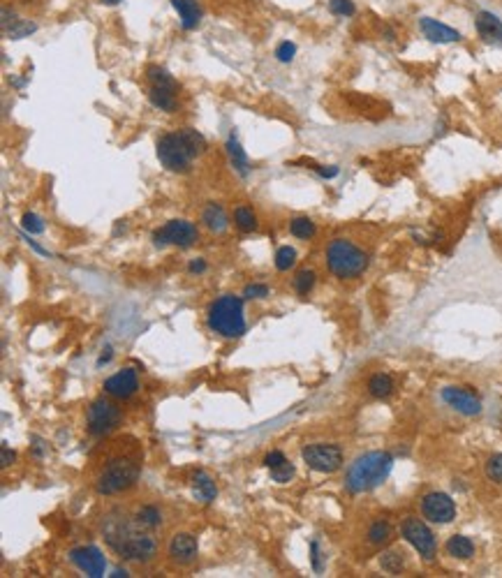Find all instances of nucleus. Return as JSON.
Instances as JSON below:
<instances>
[{"label": "nucleus", "mask_w": 502, "mask_h": 578, "mask_svg": "<svg viewBox=\"0 0 502 578\" xmlns=\"http://www.w3.org/2000/svg\"><path fill=\"white\" fill-rule=\"evenodd\" d=\"M157 160L167 169L174 174H186L190 171L192 162L199 155L206 153V139L195 128H181L164 132L155 144Z\"/></svg>", "instance_id": "f03ea898"}, {"label": "nucleus", "mask_w": 502, "mask_h": 578, "mask_svg": "<svg viewBox=\"0 0 502 578\" xmlns=\"http://www.w3.org/2000/svg\"><path fill=\"white\" fill-rule=\"evenodd\" d=\"M394 456L389 451H368L359 456L345 472V488L352 495L368 493L377 486H382L386 477L391 475Z\"/></svg>", "instance_id": "7ed1b4c3"}, {"label": "nucleus", "mask_w": 502, "mask_h": 578, "mask_svg": "<svg viewBox=\"0 0 502 578\" xmlns=\"http://www.w3.org/2000/svg\"><path fill=\"white\" fill-rule=\"evenodd\" d=\"M315 171L320 174L322 178H336L338 174H340V169H338V167H333V164H331V167H324V164H317Z\"/></svg>", "instance_id": "79ce46f5"}, {"label": "nucleus", "mask_w": 502, "mask_h": 578, "mask_svg": "<svg viewBox=\"0 0 502 578\" xmlns=\"http://www.w3.org/2000/svg\"><path fill=\"white\" fill-rule=\"evenodd\" d=\"M123 421V412L118 405H113L107 398H98L86 409V428L93 437H107L111 435Z\"/></svg>", "instance_id": "0eeeda50"}, {"label": "nucleus", "mask_w": 502, "mask_h": 578, "mask_svg": "<svg viewBox=\"0 0 502 578\" xmlns=\"http://www.w3.org/2000/svg\"><path fill=\"white\" fill-rule=\"evenodd\" d=\"M234 222L236 227H239L241 232H255L257 230V215L252 213V208L250 206H236V211H234Z\"/></svg>", "instance_id": "cd10ccee"}, {"label": "nucleus", "mask_w": 502, "mask_h": 578, "mask_svg": "<svg viewBox=\"0 0 502 578\" xmlns=\"http://www.w3.org/2000/svg\"><path fill=\"white\" fill-rule=\"evenodd\" d=\"M201 222H204V227L211 234H225L227 227H230L225 208L216 204V201H211V204L204 206V211H201Z\"/></svg>", "instance_id": "6ab92c4d"}, {"label": "nucleus", "mask_w": 502, "mask_h": 578, "mask_svg": "<svg viewBox=\"0 0 502 578\" xmlns=\"http://www.w3.org/2000/svg\"><path fill=\"white\" fill-rule=\"evenodd\" d=\"M440 398L463 416H479L484 409L481 398L468 387H445L442 391H440Z\"/></svg>", "instance_id": "f8f14e48"}, {"label": "nucleus", "mask_w": 502, "mask_h": 578, "mask_svg": "<svg viewBox=\"0 0 502 578\" xmlns=\"http://www.w3.org/2000/svg\"><path fill=\"white\" fill-rule=\"evenodd\" d=\"M111 576H128V572H126V569H116V572H113Z\"/></svg>", "instance_id": "8fccbe9b"}, {"label": "nucleus", "mask_w": 502, "mask_h": 578, "mask_svg": "<svg viewBox=\"0 0 502 578\" xmlns=\"http://www.w3.org/2000/svg\"><path fill=\"white\" fill-rule=\"evenodd\" d=\"M109 358H111V347H107V354H102V356H100V361H98V363H100V366H102V363H107V361H109Z\"/></svg>", "instance_id": "09e8293b"}, {"label": "nucleus", "mask_w": 502, "mask_h": 578, "mask_svg": "<svg viewBox=\"0 0 502 578\" xmlns=\"http://www.w3.org/2000/svg\"><path fill=\"white\" fill-rule=\"evenodd\" d=\"M206 324L213 334L223 338H241L248 331L243 317V301L234 294H225L211 303Z\"/></svg>", "instance_id": "423d86ee"}, {"label": "nucleus", "mask_w": 502, "mask_h": 578, "mask_svg": "<svg viewBox=\"0 0 502 578\" xmlns=\"http://www.w3.org/2000/svg\"><path fill=\"white\" fill-rule=\"evenodd\" d=\"M225 148H227V155H230L232 167L239 171L241 176H248V174H250V162H248V155H245V151H243L241 144H239V139L232 135L230 139H227Z\"/></svg>", "instance_id": "412c9836"}, {"label": "nucleus", "mask_w": 502, "mask_h": 578, "mask_svg": "<svg viewBox=\"0 0 502 578\" xmlns=\"http://www.w3.org/2000/svg\"><path fill=\"white\" fill-rule=\"evenodd\" d=\"M148 100L155 109L160 111H176V93L174 91H167V89H157V86H151L148 89Z\"/></svg>", "instance_id": "b1692460"}, {"label": "nucleus", "mask_w": 502, "mask_h": 578, "mask_svg": "<svg viewBox=\"0 0 502 578\" xmlns=\"http://www.w3.org/2000/svg\"><path fill=\"white\" fill-rule=\"evenodd\" d=\"M486 479L493 484H502V453H493L486 460Z\"/></svg>", "instance_id": "f704fd0d"}, {"label": "nucleus", "mask_w": 502, "mask_h": 578, "mask_svg": "<svg viewBox=\"0 0 502 578\" xmlns=\"http://www.w3.org/2000/svg\"><path fill=\"white\" fill-rule=\"evenodd\" d=\"M153 241L157 248L176 245V248H192L199 241V230L190 220H169L160 230L153 232Z\"/></svg>", "instance_id": "9d476101"}, {"label": "nucleus", "mask_w": 502, "mask_h": 578, "mask_svg": "<svg viewBox=\"0 0 502 578\" xmlns=\"http://www.w3.org/2000/svg\"><path fill=\"white\" fill-rule=\"evenodd\" d=\"M324 257H327V268L338 280H355L371 264L368 252L364 248H359V245L350 239L329 241Z\"/></svg>", "instance_id": "39448f33"}, {"label": "nucleus", "mask_w": 502, "mask_h": 578, "mask_svg": "<svg viewBox=\"0 0 502 578\" xmlns=\"http://www.w3.org/2000/svg\"><path fill=\"white\" fill-rule=\"evenodd\" d=\"M172 5L181 16V28L183 30L197 28L199 21H201V7H199L197 0H172Z\"/></svg>", "instance_id": "aec40b11"}, {"label": "nucleus", "mask_w": 502, "mask_h": 578, "mask_svg": "<svg viewBox=\"0 0 502 578\" xmlns=\"http://www.w3.org/2000/svg\"><path fill=\"white\" fill-rule=\"evenodd\" d=\"M104 541L109 544L111 550L123 560H130V562H151L157 553V541L148 528L144 530V525L137 518H130V516H107L102 525Z\"/></svg>", "instance_id": "f257e3e1"}, {"label": "nucleus", "mask_w": 502, "mask_h": 578, "mask_svg": "<svg viewBox=\"0 0 502 578\" xmlns=\"http://www.w3.org/2000/svg\"><path fill=\"white\" fill-rule=\"evenodd\" d=\"M283 460H287L283 451H271V453H267V456H264V465H267V468L271 470V468L280 465Z\"/></svg>", "instance_id": "a19ab883"}, {"label": "nucleus", "mask_w": 502, "mask_h": 578, "mask_svg": "<svg viewBox=\"0 0 502 578\" xmlns=\"http://www.w3.org/2000/svg\"><path fill=\"white\" fill-rule=\"evenodd\" d=\"M16 21V16H14V12L10 14V10H7V7H3V21H0V26H3V30H7L10 28V26Z\"/></svg>", "instance_id": "a18cd8bd"}, {"label": "nucleus", "mask_w": 502, "mask_h": 578, "mask_svg": "<svg viewBox=\"0 0 502 578\" xmlns=\"http://www.w3.org/2000/svg\"><path fill=\"white\" fill-rule=\"evenodd\" d=\"M380 565L386 574H401L405 567V557H403V553H398V550H386V553H382V557H380Z\"/></svg>", "instance_id": "2f4dec72"}, {"label": "nucleus", "mask_w": 502, "mask_h": 578, "mask_svg": "<svg viewBox=\"0 0 502 578\" xmlns=\"http://www.w3.org/2000/svg\"><path fill=\"white\" fill-rule=\"evenodd\" d=\"M26 243H28V245H30V248H33L35 252H40V255H44V257H49V250H44V248H42V245H40L38 241H33V239H30V234H28V236H26Z\"/></svg>", "instance_id": "de8ad7c7"}, {"label": "nucleus", "mask_w": 502, "mask_h": 578, "mask_svg": "<svg viewBox=\"0 0 502 578\" xmlns=\"http://www.w3.org/2000/svg\"><path fill=\"white\" fill-rule=\"evenodd\" d=\"M188 271L190 273H204L206 271V261L204 259H192L188 264Z\"/></svg>", "instance_id": "c03bdc74"}, {"label": "nucleus", "mask_w": 502, "mask_h": 578, "mask_svg": "<svg viewBox=\"0 0 502 578\" xmlns=\"http://www.w3.org/2000/svg\"><path fill=\"white\" fill-rule=\"evenodd\" d=\"M271 479L276 481V484H287V481H292L294 479V463H289V460H283L280 465L276 468H271Z\"/></svg>", "instance_id": "473e14b6"}, {"label": "nucleus", "mask_w": 502, "mask_h": 578, "mask_svg": "<svg viewBox=\"0 0 502 578\" xmlns=\"http://www.w3.org/2000/svg\"><path fill=\"white\" fill-rule=\"evenodd\" d=\"M69 562L86 576L100 578L107 572V557L98 546H79L69 550Z\"/></svg>", "instance_id": "ddd939ff"}, {"label": "nucleus", "mask_w": 502, "mask_h": 578, "mask_svg": "<svg viewBox=\"0 0 502 578\" xmlns=\"http://www.w3.org/2000/svg\"><path fill=\"white\" fill-rule=\"evenodd\" d=\"M311 562H313V569L317 574L324 572V555H322V548L317 541H311Z\"/></svg>", "instance_id": "ea45409f"}, {"label": "nucleus", "mask_w": 502, "mask_h": 578, "mask_svg": "<svg viewBox=\"0 0 502 578\" xmlns=\"http://www.w3.org/2000/svg\"><path fill=\"white\" fill-rule=\"evenodd\" d=\"M21 227H23V232L26 234H30V236H35V234H44V230H47V227H44V220L40 215H35V213H23V217H21Z\"/></svg>", "instance_id": "c9c22d12"}, {"label": "nucleus", "mask_w": 502, "mask_h": 578, "mask_svg": "<svg viewBox=\"0 0 502 578\" xmlns=\"http://www.w3.org/2000/svg\"><path fill=\"white\" fill-rule=\"evenodd\" d=\"M296 264V250L289 248V245H283L276 252V268L278 271H289Z\"/></svg>", "instance_id": "72a5a7b5"}, {"label": "nucleus", "mask_w": 502, "mask_h": 578, "mask_svg": "<svg viewBox=\"0 0 502 578\" xmlns=\"http://www.w3.org/2000/svg\"><path fill=\"white\" fill-rule=\"evenodd\" d=\"M421 516H424L428 523L447 525L456 518V502L447 493L433 490V493H426L421 497Z\"/></svg>", "instance_id": "9b49d317"}, {"label": "nucleus", "mask_w": 502, "mask_h": 578, "mask_svg": "<svg viewBox=\"0 0 502 578\" xmlns=\"http://www.w3.org/2000/svg\"><path fill=\"white\" fill-rule=\"evenodd\" d=\"M329 10L336 16H352L357 12L355 0H329Z\"/></svg>", "instance_id": "e433bc0d"}, {"label": "nucleus", "mask_w": 502, "mask_h": 578, "mask_svg": "<svg viewBox=\"0 0 502 578\" xmlns=\"http://www.w3.org/2000/svg\"><path fill=\"white\" fill-rule=\"evenodd\" d=\"M30 453H33L35 458H44V442H42V440H38V437H33Z\"/></svg>", "instance_id": "37998d69"}, {"label": "nucleus", "mask_w": 502, "mask_h": 578, "mask_svg": "<svg viewBox=\"0 0 502 578\" xmlns=\"http://www.w3.org/2000/svg\"><path fill=\"white\" fill-rule=\"evenodd\" d=\"M104 5H118V3H123V0H102Z\"/></svg>", "instance_id": "3c124183"}, {"label": "nucleus", "mask_w": 502, "mask_h": 578, "mask_svg": "<svg viewBox=\"0 0 502 578\" xmlns=\"http://www.w3.org/2000/svg\"><path fill=\"white\" fill-rule=\"evenodd\" d=\"M139 460L135 456H128V453H116V456L107 458V463L102 465L98 479H95V490L98 495H118L126 493L132 486L137 484L139 479Z\"/></svg>", "instance_id": "20e7f679"}, {"label": "nucleus", "mask_w": 502, "mask_h": 578, "mask_svg": "<svg viewBox=\"0 0 502 578\" xmlns=\"http://www.w3.org/2000/svg\"><path fill=\"white\" fill-rule=\"evenodd\" d=\"M419 30L424 33V38L428 42H435V45H452V42H459L463 35L452 28V26H447L442 21L433 19V16H421L419 19Z\"/></svg>", "instance_id": "dca6fc26"}, {"label": "nucleus", "mask_w": 502, "mask_h": 578, "mask_svg": "<svg viewBox=\"0 0 502 578\" xmlns=\"http://www.w3.org/2000/svg\"><path fill=\"white\" fill-rule=\"evenodd\" d=\"M474 28H477V35L486 45L502 47V19L498 14L481 10L477 14V19H474Z\"/></svg>", "instance_id": "f3484780"}, {"label": "nucleus", "mask_w": 502, "mask_h": 578, "mask_svg": "<svg viewBox=\"0 0 502 578\" xmlns=\"http://www.w3.org/2000/svg\"><path fill=\"white\" fill-rule=\"evenodd\" d=\"M401 537L417 550L421 560H426V562L435 560V553H437L435 534L424 521L417 518V516H408V518L401 523Z\"/></svg>", "instance_id": "6e6552de"}, {"label": "nucleus", "mask_w": 502, "mask_h": 578, "mask_svg": "<svg viewBox=\"0 0 502 578\" xmlns=\"http://www.w3.org/2000/svg\"><path fill=\"white\" fill-rule=\"evenodd\" d=\"M447 555H452L454 560H470L474 555V541L465 534H454L447 541Z\"/></svg>", "instance_id": "4be33fe9"}, {"label": "nucleus", "mask_w": 502, "mask_h": 578, "mask_svg": "<svg viewBox=\"0 0 502 578\" xmlns=\"http://www.w3.org/2000/svg\"><path fill=\"white\" fill-rule=\"evenodd\" d=\"M301 458L308 468L320 472V475H333L342 468V449L338 444H308L301 449Z\"/></svg>", "instance_id": "1a4fd4ad"}, {"label": "nucleus", "mask_w": 502, "mask_h": 578, "mask_svg": "<svg viewBox=\"0 0 502 578\" xmlns=\"http://www.w3.org/2000/svg\"><path fill=\"white\" fill-rule=\"evenodd\" d=\"M368 393L373 398H389L394 393V380L386 373H375L371 380H368Z\"/></svg>", "instance_id": "393cba45"}, {"label": "nucleus", "mask_w": 502, "mask_h": 578, "mask_svg": "<svg viewBox=\"0 0 502 578\" xmlns=\"http://www.w3.org/2000/svg\"><path fill=\"white\" fill-rule=\"evenodd\" d=\"M167 553H169V560L174 565H181V567L192 565L197 560V553H199L195 534H190V532L174 534L172 541H169V548H167Z\"/></svg>", "instance_id": "2eb2a0df"}, {"label": "nucleus", "mask_w": 502, "mask_h": 578, "mask_svg": "<svg viewBox=\"0 0 502 578\" xmlns=\"http://www.w3.org/2000/svg\"><path fill=\"white\" fill-rule=\"evenodd\" d=\"M391 525L386 523V521H375L371 528H368V544H373V546H384L386 541L391 539Z\"/></svg>", "instance_id": "bb28decb"}, {"label": "nucleus", "mask_w": 502, "mask_h": 578, "mask_svg": "<svg viewBox=\"0 0 502 578\" xmlns=\"http://www.w3.org/2000/svg\"><path fill=\"white\" fill-rule=\"evenodd\" d=\"M14 451H10V446H7V442H3V468H7V465H12L14 463Z\"/></svg>", "instance_id": "49530a36"}, {"label": "nucleus", "mask_w": 502, "mask_h": 578, "mask_svg": "<svg viewBox=\"0 0 502 578\" xmlns=\"http://www.w3.org/2000/svg\"><path fill=\"white\" fill-rule=\"evenodd\" d=\"M135 518H137L139 523H142L144 528H148V530H155V528H160V525H162V514H160V509H157V506H153V504L139 506L137 514H135Z\"/></svg>", "instance_id": "a878e982"}, {"label": "nucleus", "mask_w": 502, "mask_h": 578, "mask_svg": "<svg viewBox=\"0 0 502 578\" xmlns=\"http://www.w3.org/2000/svg\"><path fill=\"white\" fill-rule=\"evenodd\" d=\"M315 283H317V273L313 268H301L296 273V278H294V289H296V294L299 296H308L313 292V287H315Z\"/></svg>", "instance_id": "c756f323"}, {"label": "nucleus", "mask_w": 502, "mask_h": 578, "mask_svg": "<svg viewBox=\"0 0 502 578\" xmlns=\"http://www.w3.org/2000/svg\"><path fill=\"white\" fill-rule=\"evenodd\" d=\"M192 497L195 500H199L201 504H211L218 497V486H216V481L211 479L206 472H195L192 475Z\"/></svg>", "instance_id": "a211bd4d"}, {"label": "nucleus", "mask_w": 502, "mask_h": 578, "mask_svg": "<svg viewBox=\"0 0 502 578\" xmlns=\"http://www.w3.org/2000/svg\"><path fill=\"white\" fill-rule=\"evenodd\" d=\"M146 76H148V81H151V86H157V89H167V91H174V93L179 91L176 79L160 65H148L146 67Z\"/></svg>", "instance_id": "5701e85b"}, {"label": "nucleus", "mask_w": 502, "mask_h": 578, "mask_svg": "<svg viewBox=\"0 0 502 578\" xmlns=\"http://www.w3.org/2000/svg\"><path fill=\"white\" fill-rule=\"evenodd\" d=\"M102 389L111 398L128 400L139 391V378H137V373L132 370V368H123V370H118L116 375H111V378L104 380Z\"/></svg>", "instance_id": "4468645a"}, {"label": "nucleus", "mask_w": 502, "mask_h": 578, "mask_svg": "<svg viewBox=\"0 0 502 578\" xmlns=\"http://www.w3.org/2000/svg\"><path fill=\"white\" fill-rule=\"evenodd\" d=\"M269 296V285H262V283H252V285H245L243 289V299H267Z\"/></svg>", "instance_id": "58836bf2"}, {"label": "nucleus", "mask_w": 502, "mask_h": 578, "mask_svg": "<svg viewBox=\"0 0 502 578\" xmlns=\"http://www.w3.org/2000/svg\"><path fill=\"white\" fill-rule=\"evenodd\" d=\"M296 56V45L294 42H280V45L276 47V58L280 60V63H292Z\"/></svg>", "instance_id": "4c0bfd02"}, {"label": "nucleus", "mask_w": 502, "mask_h": 578, "mask_svg": "<svg viewBox=\"0 0 502 578\" xmlns=\"http://www.w3.org/2000/svg\"><path fill=\"white\" fill-rule=\"evenodd\" d=\"M317 232V227L315 222L311 220V217H294V220H289V234L296 236V239H313Z\"/></svg>", "instance_id": "c85d7f7f"}, {"label": "nucleus", "mask_w": 502, "mask_h": 578, "mask_svg": "<svg viewBox=\"0 0 502 578\" xmlns=\"http://www.w3.org/2000/svg\"><path fill=\"white\" fill-rule=\"evenodd\" d=\"M35 30H38V23H33L28 19H16L10 28L3 33H5V38H10V40H23V38H30Z\"/></svg>", "instance_id": "7c9ffc66"}]
</instances>
